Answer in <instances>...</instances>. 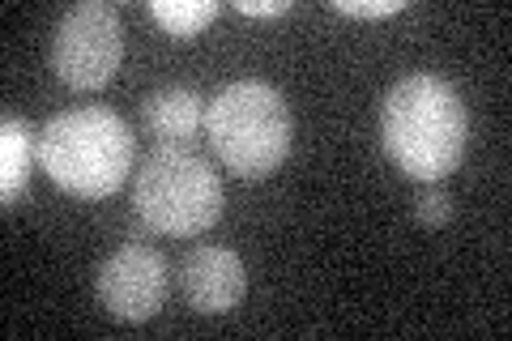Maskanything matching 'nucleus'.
I'll list each match as a JSON object with an SVG mask.
<instances>
[{"instance_id":"obj_6","label":"nucleus","mask_w":512,"mask_h":341,"mask_svg":"<svg viewBox=\"0 0 512 341\" xmlns=\"http://www.w3.org/2000/svg\"><path fill=\"white\" fill-rule=\"evenodd\" d=\"M103 312L124 324H146L167 303V261L150 243H120L94 273Z\"/></svg>"},{"instance_id":"obj_5","label":"nucleus","mask_w":512,"mask_h":341,"mask_svg":"<svg viewBox=\"0 0 512 341\" xmlns=\"http://www.w3.org/2000/svg\"><path fill=\"white\" fill-rule=\"evenodd\" d=\"M47 60H52V73L60 77V86H69L77 94L103 90L124 60L120 13L107 0H77L56 22Z\"/></svg>"},{"instance_id":"obj_12","label":"nucleus","mask_w":512,"mask_h":341,"mask_svg":"<svg viewBox=\"0 0 512 341\" xmlns=\"http://www.w3.org/2000/svg\"><path fill=\"white\" fill-rule=\"evenodd\" d=\"M333 9L346 18H393L406 9V0H333Z\"/></svg>"},{"instance_id":"obj_8","label":"nucleus","mask_w":512,"mask_h":341,"mask_svg":"<svg viewBox=\"0 0 512 341\" xmlns=\"http://www.w3.org/2000/svg\"><path fill=\"white\" fill-rule=\"evenodd\" d=\"M141 124L158 137V145H188L205 124V99L188 86H167L154 90L141 103Z\"/></svg>"},{"instance_id":"obj_7","label":"nucleus","mask_w":512,"mask_h":341,"mask_svg":"<svg viewBox=\"0 0 512 341\" xmlns=\"http://www.w3.org/2000/svg\"><path fill=\"white\" fill-rule=\"evenodd\" d=\"M180 290L192 312L201 316H227L239 307L248 290V273H244V261L231 252V248H192L180 265Z\"/></svg>"},{"instance_id":"obj_10","label":"nucleus","mask_w":512,"mask_h":341,"mask_svg":"<svg viewBox=\"0 0 512 341\" xmlns=\"http://www.w3.org/2000/svg\"><path fill=\"white\" fill-rule=\"evenodd\" d=\"M150 18L171 39H197L218 18V0H150Z\"/></svg>"},{"instance_id":"obj_2","label":"nucleus","mask_w":512,"mask_h":341,"mask_svg":"<svg viewBox=\"0 0 512 341\" xmlns=\"http://www.w3.org/2000/svg\"><path fill=\"white\" fill-rule=\"evenodd\" d=\"M137 141L133 128L111 107H69L56 111L39 133V167L69 197L103 201L133 171Z\"/></svg>"},{"instance_id":"obj_9","label":"nucleus","mask_w":512,"mask_h":341,"mask_svg":"<svg viewBox=\"0 0 512 341\" xmlns=\"http://www.w3.org/2000/svg\"><path fill=\"white\" fill-rule=\"evenodd\" d=\"M39 162V137L22 116H9L0 120V201L5 209H13L26 197V184H30V171Z\"/></svg>"},{"instance_id":"obj_11","label":"nucleus","mask_w":512,"mask_h":341,"mask_svg":"<svg viewBox=\"0 0 512 341\" xmlns=\"http://www.w3.org/2000/svg\"><path fill=\"white\" fill-rule=\"evenodd\" d=\"M414 218H419V226H427V231H436V226L453 218V197H448L440 184H423L414 192Z\"/></svg>"},{"instance_id":"obj_1","label":"nucleus","mask_w":512,"mask_h":341,"mask_svg":"<svg viewBox=\"0 0 512 341\" xmlns=\"http://www.w3.org/2000/svg\"><path fill=\"white\" fill-rule=\"evenodd\" d=\"M380 145L419 184L448 180L470 145V111L436 73H410L380 103Z\"/></svg>"},{"instance_id":"obj_3","label":"nucleus","mask_w":512,"mask_h":341,"mask_svg":"<svg viewBox=\"0 0 512 341\" xmlns=\"http://www.w3.org/2000/svg\"><path fill=\"white\" fill-rule=\"evenodd\" d=\"M205 137L218 162L239 180H269L295 141V120L269 81H231L205 103Z\"/></svg>"},{"instance_id":"obj_4","label":"nucleus","mask_w":512,"mask_h":341,"mask_svg":"<svg viewBox=\"0 0 512 341\" xmlns=\"http://www.w3.org/2000/svg\"><path fill=\"white\" fill-rule=\"evenodd\" d=\"M222 205V175L192 145H154L133 180V209L154 235H201L222 218Z\"/></svg>"},{"instance_id":"obj_13","label":"nucleus","mask_w":512,"mask_h":341,"mask_svg":"<svg viewBox=\"0 0 512 341\" xmlns=\"http://www.w3.org/2000/svg\"><path fill=\"white\" fill-rule=\"evenodd\" d=\"M235 9L244 18H278V13H291V0H235Z\"/></svg>"}]
</instances>
